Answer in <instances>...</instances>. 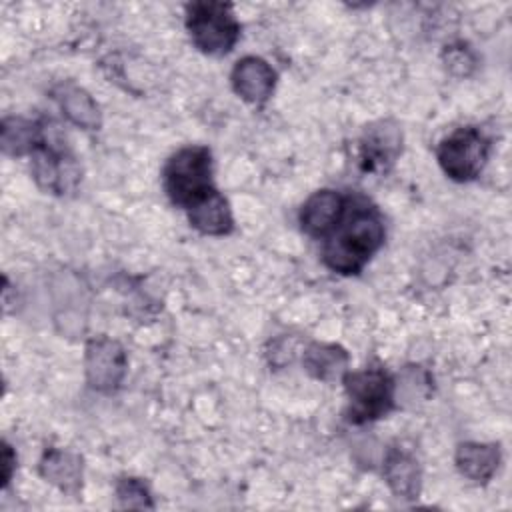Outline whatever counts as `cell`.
I'll return each mask as SVG.
<instances>
[{"instance_id": "7a4b0ae2", "label": "cell", "mask_w": 512, "mask_h": 512, "mask_svg": "<svg viewBox=\"0 0 512 512\" xmlns=\"http://www.w3.org/2000/svg\"><path fill=\"white\" fill-rule=\"evenodd\" d=\"M216 186L212 182V152L190 144L176 150L164 166V190L174 206L188 210Z\"/></svg>"}, {"instance_id": "9c48e42d", "label": "cell", "mask_w": 512, "mask_h": 512, "mask_svg": "<svg viewBox=\"0 0 512 512\" xmlns=\"http://www.w3.org/2000/svg\"><path fill=\"white\" fill-rule=\"evenodd\" d=\"M346 214V198L330 188L308 196L300 208V226L312 238H328Z\"/></svg>"}, {"instance_id": "7c38bea8", "label": "cell", "mask_w": 512, "mask_h": 512, "mask_svg": "<svg viewBox=\"0 0 512 512\" xmlns=\"http://www.w3.org/2000/svg\"><path fill=\"white\" fill-rule=\"evenodd\" d=\"M382 474L396 498H402V500L418 498L422 490V470H420L418 458L408 448H400V446L388 448L384 456Z\"/></svg>"}, {"instance_id": "4fadbf2b", "label": "cell", "mask_w": 512, "mask_h": 512, "mask_svg": "<svg viewBox=\"0 0 512 512\" xmlns=\"http://www.w3.org/2000/svg\"><path fill=\"white\" fill-rule=\"evenodd\" d=\"M52 98L74 126L82 130H98L102 126L100 106L82 86L74 82H60L52 88Z\"/></svg>"}, {"instance_id": "5b68a950", "label": "cell", "mask_w": 512, "mask_h": 512, "mask_svg": "<svg viewBox=\"0 0 512 512\" xmlns=\"http://www.w3.org/2000/svg\"><path fill=\"white\" fill-rule=\"evenodd\" d=\"M30 168L36 184L44 192H50L56 196H66L76 192L82 180V170L78 160L54 130L50 134V128H46L44 140L30 154Z\"/></svg>"}, {"instance_id": "9a60e30c", "label": "cell", "mask_w": 512, "mask_h": 512, "mask_svg": "<svg viewBox=\"0 0 512 512\" xmlns=\"http://www.w3.org/2000/svg\"><path fill=\"white\" fill-rule=\"evenodd\" d=\"M350 356L340 344L332 342H312L304 348L302 354V366L304 370L320 382L334 384L336 380H342L348 372Z\"/></svg>"}, {"instance_id": "6da1fadb", "label": "cell", "mask_w": 512, "mask_h": 512, "mask_svg": "<svg viewBox=\"0 0 512 512\" xmlns=\"http://www.w3.org/2000/svg\"><path fill=\"white\" fill-rule=\"evenodd\" d=\"M384 222L374 206L360 204L350 216L344 214L336 230L322 246L324 264L338 274L352 276L362 272L368 260L384 244Z\"/></svg>"}, {"instance_id": "5bb4252c", "label": "cell", "mask_w": 512, "mask_h": 512, "mask_svg": "<svg viewBox=\"0 0 512 512\" xmlns=\"http://www.w3.org/2000/svg\"><path fill=\"white\" fill-rule=\"evenodd\" d=\"M188 222L200 234L206 236H226L234 230V216L228 200L218 188L208 192L202 200L186 210Z\"/></svg>"}, {"instance_id": "8992f818", "label": "cell", "mask_w": 512, "mask_h": 512, "mask_svg": "<svg viewBox=\"0 0 512 512\" xmlns=\"http://www.w3.org/2000/svg\"><path fill=\"white\" fill-rule=\"evenodd\" d=\"M490 156V140L474 126L456 128L436 146V158L444 174L454 182H470L480 176Z\"/></svg>"}, {"instance_id": "d6986e66", "label": "cell", "mask_w": 512, "mask_h": 512, "mask_svg": "<svg viewBox=\"0 0 512 512\" xmlns=\"http://www.w3.org/2000/svg\"><path fill=\"white\" fill-rule=\"evenodd\" d=\"M444 62H446V68L458 76H468L470 70L474 68L476 60L472 56V52L468 48H464L462 44L458 46H450L446 52H444Z\"/></svg>"}, {"instance_id": "e0dca14e", "label": "cell", "mask_w": 512, "mask_h": 512, "mask_svg": "<svg viewBox=\"0 0 512 512\" xmlns=\"http://www.w3.org/2000/svg\"><path fill=\"white\" fill-rule=\"evenodd\" d=\"M46 122H34L22 116H6L0 128L2 152L8 156H30L46 136Z\"/></svg>"}, {"instance_id": "ac0fdd59", "label": "cell", "mask_w": 512, "mask_h": 512, "mask_svg": "<svg viewBox=\"0 0 512 512\" xmlns=\"http://www.w3.org/2000/svg\"><path fill=\"white\" fill-rule=\"evenodd\" d=\"M116 498L122 508H136V510H152L154 502L150 496L148 486L140 478H120L116 484Z\"/></svg>"}, {"instance_id": "277c9868", "label": "cell", "mask_w": 512, "mask_h": 512, "mask_svg": "<svg viewBox=\"0 0 512 512\" xmlns=\"http://www.w3.org/2000/svg\"><path fill=\"white\" fill-rule=\"evenodd\" d=\"M342 382L350 402L348 420L354 424L382 418L396 404L394 378L382 368L348 370Z\"/></svg>"}, {"instance_id": "3957f363", "label": "cell", "mask_w": 512, "mask_h": 512, "mask_svg": "<svg viewBox=\"0 0 512 512\" xmlns=\"http://www.w3.org/2000/svg\"><path fill=\"white\" fill-rule=\"evenodd\" d=\"M186 30L192 44L208 56L228 54L240 38V22L228 2L200 0L186 6Z\"/></svg>"}, {"instance_id": "2e32d148", "label": "cell", "mask_w": 512, "mask_h": 512, "mask_svg": "<svg viewBox=\"0 0 512 512\" xmlns=\"http://www.w3.org/2000/svg\"><path fill=\"white\" fill-rule=\"evenodd\" d=\"M500 458V446L494 442H462L456 448V468L474 484H486L496 474Z\"/></svg>"}, {"instance_id": "30bf717a", "label": "cell", "mask_w": 512, "mask_h": 512, "mask_svg": "<svg viewBox=\"0 0 512 512\" xmlns=\"http://www.w3.org/2000/svg\"><path fill=\"white\" fill-rule=\"evenodd\" d=\"M234 92L250 104H264L276 86L274 68L260 56L240 58L230 74Z\"/></svg>"}, {"instance_id": "52a82bcc", "label": "cell", "mask_w": 512, "mask_h": 512, "mask_svg": "<svg viewBox=\"0 0 512 512\" xmlns=\"http://www.w3.org/2000/svg\"><path fill=\"white\" fill-rule=\"evenodd\" d=\"M128 370V356L120 342L108 336L88 340L84 352L86 382L92 390L112 394L120 388Z\"/></svg>"}, {"instance_id": "ffe728a7", "label": "cell", "mask_w": 512, "mask_h": 512, "mask_svg": "<svg viewBox=\"0 0 512 512\" xmlns=\"http://www.w3.org/2000/svg\"><path fill=\"white\" fill-rule=\"evenodd\" d=\"M14 468H16V454H14L12 446L8 442H4L2 444V486L4 488L10 484Z\"/></svg>"}, {"instance_id": "8fae6325", "label": "cell", "mask_w": 512, "mask_h": 512, "mask_svg": "<svg viewBox=\"0 0 512 512\" xmlns=\"http://www.w3.org/2000/svg\"><path fill=\"white\" fill-rule=\"evenodd\" d=\"M40 476L54 484L60 492L68 496H78L82 492L84 464L82 456L68 448H48L38 462Z\"/></svg>"}, {"instance_id": "ba28073f", "label": "cell", "mask_w": 512, "mask_h": 512, "mask_svg": "<svg viewBox=\"0 0 512 512\" xmlns=\"http://www.w3.org/2000/svg\"><path fill=\"white\" fill-rule=\"evenodd\" d=\"M402 128L398 122L384 118L364 128L358 140V160L364 172H386L402 154Z\"/></svg>"}]
</instances>
